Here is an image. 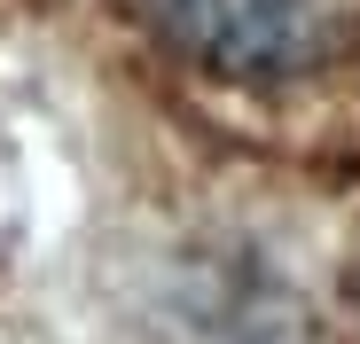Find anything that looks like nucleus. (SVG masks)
<instances>
[{
  "label": "nucleus",
  "instance_id": "nucleus-1",
  "mask_svg": "<svg viewBox=\"0 0 360 344\" xmlns=\"http://www.w3.org/2000/svg\"><path fill=\"white\" fill-rule=\"evenodd\" d=\"M134 16L219 86H306L360 55V0H134Z\"/></svg>",
  "mask_w": 360,
  "mask_h": 344
}]
</instances>
